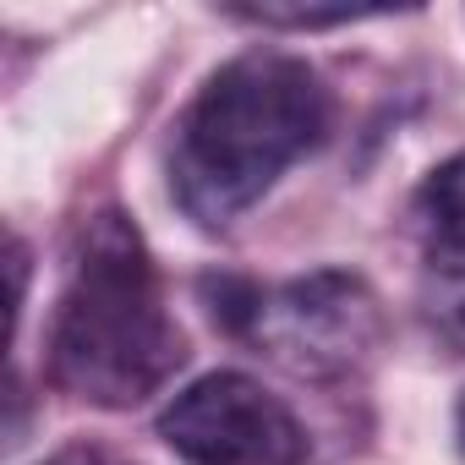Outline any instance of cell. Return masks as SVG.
<instances>
[{
  "instance_id": "6da1fadb",
  "label": "cell",
  "mask_w": 465,
  "mask_h": 465,
  "mask_svg": "<svg viewBox=\"0 0 465 465\" xmlns=\"http://www.w3.org/2000/svg\"><path fill=\"white\" fill-rule=\"evenodd\" d=\"M329 132V94L302 55L252 50L219 66L175 121L170 186L197 224L247 213Z\"/></svg>"
},
{
  "instance_id": "7a4b0ae2",
  "label": "cell",
  "mask_w": 465,
  "mask_h": 465,
  "mask_svg": "<svg viewBox=\"0 0 465 465\" xmlns=\"http://www.w3.org/2000/svg\"><path fill=\"white\" fill-rule=\"evenodd\" d=\"M181 361L186 340L164 312L137 224L115 208L94 213L50 318V378L88 405L126 411L164 389Z\"/></svg>"
},
{
  "instance_id": "3957f363",
  "label": "cell",
  "mask_w": 465,
  "mask_h": 465,
  "mask_svg": "<svg viewBox=\"0 0 465 465\" xmlns=\"http://www.w3.org/2000/svg\"><path fill=\"white\" fill-rule=\"evenodd\" d=\"M159 438L192 465H307V427L247 372H208L159 411Z\"/></svg>"
},
{
  "instance_id": "277c9868",
  "label": "cell",
  "mask_w": 465,
  "mask_h": 465,
  "mask_svg": "<svg viewBox=\"0 0 465 465\" xmlns=\"http://www.w3.org/2000/svg\"><path fill=\"white\" fill-rule=\"evenodd\" d=\"M378 329L383 318H378L372 291L356 274L329 269V274H307L280 291H263L247 340H258L291 372L329 378V372L356 367L378 345Z\"/></svg>"
},
{
  "instance_id": "5b68a950",
  "label": "cell",
  "mask_w": 465,
  "mask_h": 465,
  "mask_svg": "<svg viewBox=\"0 0 465 465\" xmlns=\"http://www.w3.org/2000/svg\"><path fill=\"white\" fill-rule=\"evenodd\" d=\"M416 236L432 269L465 274V153L438 164L416 192Z\"/></svg>"
},
{
  "instance_id": "8992f818",
  "label": "cell",
  "mask_w": 465,
  "mask_h": 465,
  "mask_svg": "<svg viewBox=\"0 0 465 465\" xmlns=\"http://www.w3.org/2000/svg\"><path fill=\"white\" fill-rule=\"evenodd\" d=\"M236 17L247 23H263V28H329V23H356V17H372V6H242Z\"/></svg>"
},
{
  "instance_id": "52a82bcc",
  "label": "cell",
  "mask_w": 465,
  "mask_h": 465,
  "mask_svg": "<svg viewBox=\"0 0 465 465\" xmlns=\"http://www.w3.org/2000/svg\"><path fill=\"white\" fill-rule=\"evenodd\" d=\"M50 465H132V460H121V454H110V449H99V443H72V449L55 454Z\"/></svg>"
},
{
  "instance_id": "ba28073f",
  "label": "cell",
  "mask_w": 465,
  "mask_h": 465,
  "mask_svg": "<svg viewBox=\"0 0 465 465\" xmlns=\"http://www.w3.org/2000/svg\"><path fill=\"white\" fill-rule=\"evenodd\" d=\"M454 438H460V454H465V394H460V411H454Z\"/></svg>"
}]
</instances>
